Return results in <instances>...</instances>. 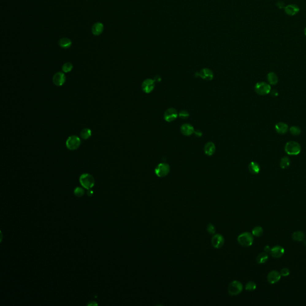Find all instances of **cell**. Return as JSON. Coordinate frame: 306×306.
Returning a JSON list of instances; mask_svg holds the SVG:
<instances>
[{
	"instance_id": "cell-1",
	"label": "cell",
	"mask_w": 306,
	"mask_h": 306,
	"mask_svg": "<svg viewBox=\"0 0 306 306\" xmlns=\"http://www.w3.org/2000/svg\"><path fill=\"white\" fill-rule=\"evenodd\" d=\"M285 151L288 155H296L301 152V146L296 142H288L285 146Z\"/></svg>"
},
{
	"instance_id": "cell-2",
	"label": "cell",
	"mask_w": 306,
	"mask_h": 306,
	"mask_svg": "<svg viewBox=\"0 0 306 306\" xmlns=\"http://www.w3.org/2000/svg\"><path fill=\"white\" fill-rule=\"evenodd\" d=\"M237 241L239 243L245 247H248L252 245L254 242V237L252 234L249 232H245L238 236Z\"/></svg>"
},
{
	"instance_id": "cell-3",
	"label": "cell",
	"mask_w": 306,
	"mask_h": 306,
	"mask_svg": "<svg viewBox=\"0 0 306 306\" xmlns=\"http://www.w3.org/2000/svg\"><path fill=\"white\" fill-rule=\"evenodd\" d=\"M80 182L82 187L87 189H92L94 186V178L88 174L82 175L80 178Z\"/></svg>"
},
{
	"instance_id": "cell-4",
	"label": "cell",
	"mask_w": 306,
	"mask_h": 306,
	"mask_svg": "<svg viewBox=\"0 0 306 306\" xmlns=\"http://www.w3.org/2000/svg\"><path fill=\"white\" fill-rule=\"evenodd\" d=\"M243 290V285L239 281H234L230 283L228 287V292L229 294L233 296L237 295L241 293Z\"/></svg>"
},
{
	"instance_id": "cell-5",
	"label": "cell",
	"mask_w": 306,
	"mask_h": 306,
	"mask_svg": "<svg viewBox=\"0 0 306 306\" xmlns=\"http://www.w3.org/2000/svg\"><path fill=\"white\" fill-rule=\"evenodd\" d=\"M80 139L75 135L70 136L66 141V146L67 148L72 151L77 150L80 146Z\"/></svg>"
},
{
	"instance_id": "cell-6",
	"label": "cell",
	"mask_w": 306,
	"mask_h": 306,
	"mask_svg": "<svg viewBox=\"0 0 306 306\" xmlns=\"http://www.w3.org/2000/svg\"><path fill=\"white\" fill-rule=\"evenodd\" d=\"M255 91L260 95H266L271 92L270 85L265 82H257L255 86Z\"/></svg>"
},
{
	"instance_id": "cell-7",
	"label": "cell",
	"mask_w": 306,
	"mask_h": 306,
	"mask_svg": "<svg viewBox=\"0 0 306 306\" xmlns=\"http://www.w3.org/2000/svg\"><path fill=\"white\" fill-rule=\"evenodd\" d=\"M154 172L155 175L158 177L162 178L166 177L170 172V166L167 163H161L156 166Z\"/></svg>"
},
{
	"instance_id": "cell-8",
	"label": "cell",
	"mask_w": 306,
	"mask_h": 306,
	"mask_svg": "<svg viewBox=\"0 0 306 306\" xmlns=\"http://www.w3.org/2000/svg\"><path fill=\"white\" fill-rule=\"evenodd\" d=\"M155 81L152 79H146L142 84V89L145 94L151 93L155 87Z\"/></svg>"
},
{
	"instance_id": "cell-9",
	"label": "cell",
	"mask_w": 306,
	"mask_h": 306,
	"mask_svg": "<svg viewBox=\"0 0 306 306\" xmlns=\"http://www.w3.org/2000/svg\"><path fill=\"white\" fill-rule=\"evenodd\" d=\"M178 116V114L177 110L175 108H170L167 109L165 112L164 118L167 122H171L174 121Z\"/></svg>"
},
{
	"instance_id": "cell-10",
	"label": "cell",
	"mask_w": 306,
	"mask_h": 306,
	"mask_svg": "<svg viewBox=\"0 0 306 306\" xmlns=\"http://www.w3.org/2000/svg\"><path fill=\"white\" fill-rule=\"evenodd\" d=\"M211 242H212V246L213 247L216 249H220V248L223 247V246L224 245V237L223 235H221L220 234L214 235L212 237Z\"/></svg>"
},
{
	"instance_id": "cell-11",
	"label": "cell",
	"mask_w": 306,
	"mask_h": 306,
	"mask_svg": "<svg viewBox=\"0 0 306 306\" xmlns=\"http://www.w3.org/2000/svg\"><path fill=\"white\" fill-rule=\"evenodd\" d=\"M66 81V76L64 73L62 72H58L56 73L53 77V82L57 86H62Z\"/></svg>"
},
{
	"instance_id": "cell-12",
	"label": "cell",
	"mask_w": 306,
	"mask_h": 306,
	"mask_svg": "<svg viewBox=\"0 0 306 306\" xmlns=\"http://www.w3.org/2000/svg\"><path fill=\"white\" fill-rule=\"evenodd\" d=\"M281 276V273L277 271H271L267 276V280L271 284H274L280 281Z\"/></svg>"
},
{
	"instance_id": "cell-13",
	"label": "cell",
	"mask_w": 306,
	"mask_h": 306,
	"mask_svg": "<svg viewBox=\"0 0 306 306\" xmlns=\"http://www.w3.org/2000/svg\"><path fill=\"white\" fill-rule=\"evenodd\" d=\"M198 76L203 80H212L213 78V74L210 69L203 68L198 72Z\"/></svg>"
},
{
	"instance_id": "cell-14",
	"label": "cell",
	"mask_w": 306,
	"mask_h": 306,
	"mask_svg": "<svg viewBox=\"0 0 306 306\" xmlns=\"http://www.w3.org/2000/svg\"><path fill=\"white\" fill-rule=\"evenodd\" d=\"M285 253V249L282 247L275 246L271 248L270 251L271 255L276 258L282 257Z\"/></svg>"
},
{
	"instance_id": "cell-15",
	"label": "cell",
	"mask_w": 306,
	"mask_h": 306,
	"mask_svg": "<svg viewBox=\"0 0 306 306\" xmlns=\"http://www.w3.org/2000/svg\"><path fill=\"white\" fill-rule=\"evenodd\" d=\"M285 12L289 16H294L298 14L300 11V8L295 4H289L285 7Z\"/></svg>"
},
{
	"instance_id": "cell-16",
	"label": "cell",
	"mask_w": 306,
	"mask_h": 306,
	"mask_svg": "<svg viewBox=\"0 0 306 306\" xmlns=\"http://www.w3.org/2000/svg\"><path fill=\"white\" fill-rule=\"evenodd\" d=\"M180 130H181V133L185 136H190L194 132V128L193 127V126L189 124H188V123H186V124H182Z\"/></svg>"
},
{
	"instance_id": "cell-17",
	"label": "cell",
	"mask_w": 306,
	"mask_h": 306,
	"mask_svg": "<svg viewBox=\"0 0 306 306\" xmlns=\"http://www.w3.org/2000/svg\"><path fill=\"white\" fill-rule=\"evenodd\" d=\"M104 26L103 24L101 22H97V23L94 24L92 26V34L94 36H99L102 33V32L104 31Z\"/></svg>"
},
{
	"instance_id": "cell-18",
	"label": "cell",
	"mask_w": 306,
	"mask_h": 306,
	"mask_svg": "<svg viewBox=\"0 0 306 306\" xmlns=\"http://www.w3.org/2000/svg\"><path fill=\"white\" fill-rule=\"evenodd\" d=\"M215 150H216L215 145V144L213 142H208L205 145V148H204L205 153V154L207 155H208V156H211V155H212L214 154V153L215 152Z\"/></svg>"
},
{
	"instance_id": "cell-19",
	"label": "cell",
	"mask_w": 306,
	"mask_h": 306,
	"mask_svg": "<svg viewBox=\"0 0 306 306\" xmlns=\"http://www.w3.org/2000/svg\"><path fill=\"white\" fill-rule=\"evenodd\" d=\"M275 129L279 134H285L288 130V126L285 123L280 122L276 124Z\"/></svg>"
},
{
	"instance_id": "cell-20",
	"label": "cell",
	"mask_w": 306,
	"mask_h": 306,
	"mask_svg": "<svg viewBox=\"0 0 306 306\" xmlns=\"http://www.w3.org/2000/svg\"><path fill=\"white\" fill-rule=\"evenodd\" d=\"M248 169H249V172L251 174H254V175L259 174V171H260L259 165L257 163L254 162H252L250 163V164L249 165V166H248Z\"/></svg>"
},
{
	"instance_id": "cell-21",
	"label": "cell",
	"mask_w": 306,
	"mask_h": 306,
	"mask_svg": "<svg viewBox=\"0 0 306 306\" xmlns=\"http://www.w3.org/2000/svg\"><path fill=\"white\" fill-rule=\"evenodd\" d=\"M59 45L63 48H68L72 45V41L68 38H62L59 41Z\"/></svg>"
},
{
	"instance_id": "cell-22",
	"label": "cell",
	"mask_w": 306,
	"mask_h": 306,
	"mask_svg": "<svg viewBox=\"0 0 306 306\" xmlns=\"http://www.w3.org/2000/svg\"><path fill=\"white\" fill-rule=\"evenodd\" d=\"M267 80L271 85H276L278 82L277 75L273 72H271L267 75Z\"/></svg>"
},
{
	"instance_id": "cell-23",
	"label": "cell",
	"mask_w": 306,
	"mask_h": 306,
	"mask_svg": "<svg viewBox=\"0 0 306 306\" xmlns=\"http://www.w3.org/2000/svg\"><path fill=\"white\" fill-rule=\"evenodd\" d=\"M292 237H293V240H294L295 241L301 242V241L304 240V239L305 238V235L303 231H298L294 232L293 234Z\"/></svg>"
},
{
	"instance_id": "cell-24",
	"label": "cell",
	"mask_w": 306,
	"mask_h": 306,
	"mask_svg": "<svg viewBox=\"0 0 306 306\" xmlns=\"http://www.w3.org/2000/svg\"><path fill=\"white\" fill-rule=\"evenodd\" d=\"M269 259V255L266 253H261L257 258V262L259 264H264Z\"/></svg>"
},
{
	"instance_id": "cell-25",
	"label": "cell",
	"mask_w": 306,
	"mask_h": 306,
	"mask_svg": "<svg viewBox=\"0 0 306 306\" xmlns=\"http://www.w3.org/2000/svg\"><path fill=\"white\" fill-rule=\"evenodd\" d=\"M92 136V131L88 128L82 129L80 133V136L83 140H87Z\"/></svg>"
},
{
	"instance_id": "cell-26",
	"label": "cell",
	"mask_w": 306,
	"mask_h": 306,
	"mask_svg": "<svg viewBox=\"0 0 306 306\" xmlns=\"http://www.w3.org/2000/svg\"><path fill=\"white\" fill-rule=\"evenodd\" d=\"M290 163H291L290 159L287 157H284L281 160L280 166L282 169H286L289 166Z\"/></svg>"
},
{
	"instance_id": "cell-27",
	"label": "cell",
	"mask_w": 306,
	"mask_h": 306,
	"mask_svg": "<svg viewBox=\"0 0 306 306\" xmlns=\"http://www.w3.org/2000/svg\"><path fill=\"white\" fill-rule=\"evenodd\" d=\"M252 235L255 237H260L263 234V229L261 227L257 226L254 227L252 231Z\"/></svg>"
},
{
	"instance_id": "cell-28",
	"label": "cell",
	"mask_w": 306,
	"mask_h": 306,
	"mask_svg": "<svg viewBox=\"0 0 306 306\" xmlns=\"http://www.w3.org/2000/svg\"><path fill=\"white\" fill-rule=\"evenodd\" d=\"M73 68V65L70 62H66L65 63L63 64V65L62 67V71L64 72H69L72 71Z\"/></svg>"
},
{
	"instance_id": "cell-29",
	"label": "cell",
	"mask_w": 306,
	"mask_h": 306,
	"mask_svg": "<svg viewBox=\"0 0 306 306\" xmlns=\"http://www.w3.org/2000/svg\"><path fill=\"white\" fill-rule=\"evenodd\" d=\"M256 288H257V285L254 282H249L247 283V285L245 286V289L247 291H254L256 289Z\"/></svg>"
},
{
	"instance_id": "cell-30",
	"label": "cell",
	"mask_w": 306,
	"mask_h": 306,
	"mask_svg": "<svg viewBox=\"0 0 306 306\" xmlns=\"http://www.w3.org/2000/svg\"><path fill=\"white\" fill-rule=\"evenodd\" d=\"M290 133L293 135H298L301 133V129L297 126H293L289 129Z\"/></svg>"
},
{
	"instance_id": "cell-31",
	"label": "cell",
	"mask_w": 306,
	"mask_h": 306,
	"mask_svg": "<svg viewBox=\"0 0 306 306\" xmlns=\"http://www.w3.org/2000/svg\"><path fill=\"white\" fill-rule=\"evenodd\" d=\"M206 229H207V231L210 233V234H212V235H215V232H216V228L215 227V226L213 225L212 224H208L207 225V227H206Z\"/></svg>"
},
{
	"instance_id": "cell-32",
	"label": "cell",
	"mask_w": 306,
	"mask_h": 306,
	"mask_svg": "<svg viewBox=\"0 0 306 306\" xmlns=\"http://www.w3.org/2000/svg\"><path fill=\"white\" fill-rule=\"evenodd\" d=\"M74 194H75V196L78 197H81L84 194V191L83 189L80 187H77L74 190Z\"/></svg>"
},
{
	"instance_id": "cell-33",
	"label": "cell",
	"mask_w": 306,
	"mask_h": 306,
	"mask_svg": "<svg viewBox=\"0 0 306 306\" xmlns=\"http://www.w3.org/2000/svg\"><path fill=\"white\" fill-rule=\"evenodd\" d=\"M178 116H179V117L181 118L186 119V118L189 117V113L187 111L182 110V111H180V113H179Z\"/></svg>"
},
{
	"instance_id": "cell-34",
	"label": "cell",
	"mask_w": 306,
	"mask_h": 306,
	"mask_svg": "<svg viewBox=\"0 0 306 306\" xmlns=\"http://www.w3.org/2000/svg\"><path fill=\"white\" fill-rule=\"evenodd\" d=\"M280 273H281V276L285 277V276H288L290 274V271L287 268H283L281 271Z\"/></svg>"
},
{
	"instance_id": "cell-35",
	"label": "cell",
	"mask_w": 306,
	"mask_h": 306,
	"mask_svg": "<svg viewBox=\"0 0 306 306\" xmlns=\"http://www.w3.org/2000/svg\"><path fill=\"white\" fill-rule=\"evenodd\" d=\"M277 7L280 9H285L286 6H285L284 2H283L282 1H279L277 2Z\"/></svg>"
},
{
	"instance_id": "cell-36",
	"label": "cell",
	"mask_w": 306,
	"mask_h": 306,
	"mask_svg": "<svg viewBox=\"0 0 306 306\" xmlns=\"http://www.w3.org/2000/svg\"><path fill=\"white\" fill-rule=\"evenodd\" d=\"M271 250V248L269 246H266L264 247V251L266 252H270Z\"/></svg>"
},
{
	"instance_id": "cell-37",
	"label": "cell",
	"mask_w": 306,
	"mask_h": 306,
	"mask_svg": "<svg viewBox=\"0 0 306 306\" xmlns=\"http://www.w3.org/2000/svg\"><path fill=\"white\" fill-rule=\"evenodd\" d=\"M271 93H272L273 96H277L278 94V93L276 90H273V92Z\"/></svg>"
},
{
	"instance_id": "cell-38",
	"label": "cell",
	"mask_w": 306,
	"mask_h": 306,
	"mask_svg": "<svg viewBox=\"0 0 306 306\" xmlns=\"http://www.w3.org/2000/svg\"><path fill=\"white\" fill-rule=\"evenodd\" d=\"M304 34H305V36H306V28H305V29H304Z\"/></svg>"
},
{
	"instance_id": "cell-39",
	"label": "cell",
	"mask_w": 306,
	"mask_h": 306,
	"mask_svg": "<svg viewBox=\"0 0 306 306\" xmlns=\"http://www.w3.org/2000/svg\"><path fill=\"white\" fill-rule=\"evenodd\" d=\"M304 245H305V246H306V240H305V241H304Z\"/></svg>"
}]
</instances>
